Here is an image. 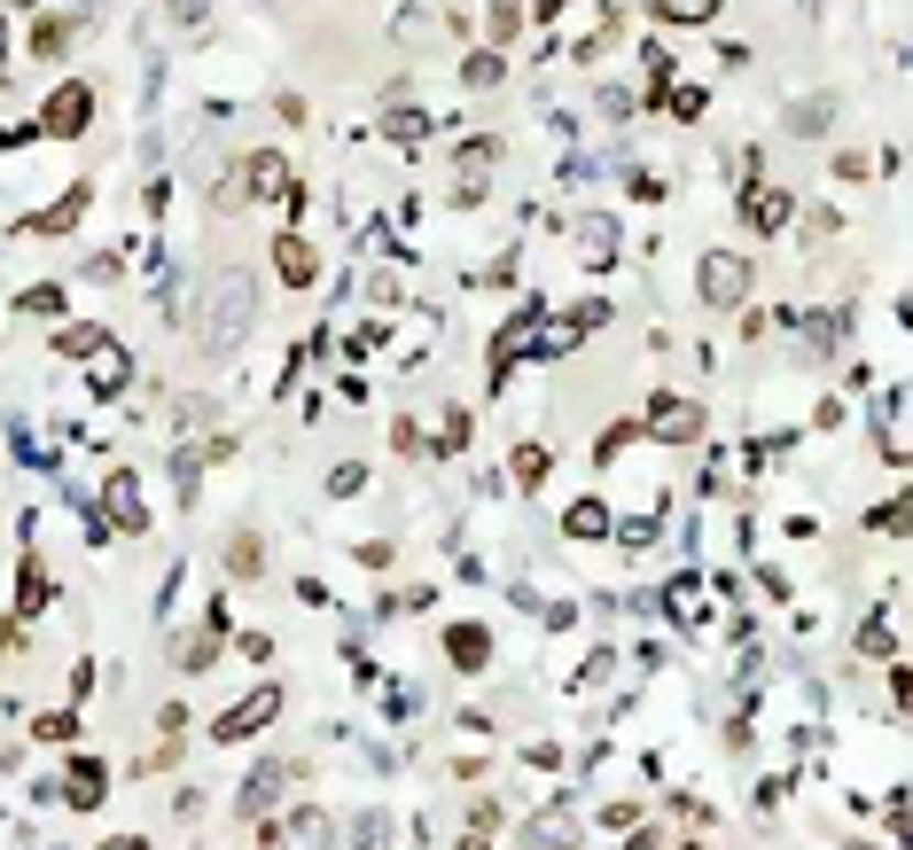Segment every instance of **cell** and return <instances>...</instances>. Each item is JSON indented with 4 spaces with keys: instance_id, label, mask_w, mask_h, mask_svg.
Wrapping results in <instances>:
<instances>
[{
    "instance_id": "24",
    "label": "cell",
    "mask_w": 913,
    "mask_h": 850,
    "mask_svg": "<svg viewBox=\"0 0 913 850\" xmlns=\"http://www.w3.org/2000/svg\"><path fill=\"white\" fill-rule=\"evenodd\" d=\"M501 78V55H469V87H492Z\"/></svg>"
},
{
    "instance_id": "26",
    "label": "cell",
    "mask_w": 913,
    "mask_h": 850,
    "mask_svg": "<svg viewBox=\"0 0 913 850\" xmlns=\"http://www.w3.org/2000/svg\"><path fill=\"white\" fill-rule=\"evenodd\" d=\"M102 850H148V842H141V835H118V842H102Z\"/></svg>"
},
{
    "instance_id": "10",
    "label": "cell",
    "mask_w": 913,
    "mask_h": 850,
    "mask_svg": "<svg viewBox=\"0 0 913 850\" xmlns=\"http://www.w3.org/2000/svg\"><path fill=\"white\" fill-rule=\"evenodd\" d=\"M274 266H282V282H312L320 258H312V242H305V234H282V242H274Z\"/></svg>"
},
{
    "instance_id": "19",
    "label": "cell",
    "mask_w": 913,
    "mask_h": 850,
    "mask_svg": "<svg viewBox=\"0 0 913 850\" xmlns=\"http://www.w3.org/2000/svg\"><path fill=\"white\" fill-rule=\"evenodd\" d=\"M55 352H63V360H87V352H102V328H63V335H55Z\"/></svg>"
},
{
    "instance_id": "17",
    "label": "cell",
    "mask_w": 913,
    "mask_h": 850,
    "mask_svg": "<svg viewBox=\"0 0 913 850\" xmlns=\"http://www.w3.org/2000/svg\"><path fill=\"white\" fill-rule=\"evenodd\" d=\"M95 796H102V764H95V757H78V764H70V812H87Z\"/></svg>"
},
{
    "instance_id": "12",
    "label": "cell",
    "mask_w": 913,
    "mask_h": 850,
    "mask_svg": "<svg viewBox=\"0 0 913 850\" xmlns=\"http://www.w3.org/2000/svg\"><path fill=\"white\" fill-rule=\"evenodd\" d=\"M827 118H836V102H827V95H804V102L789 110V133H804V141H820V133H827Z\"/></svg>"
},
{
    "instance_id": "15",
    "label": "cell",
    "mask_w": 913,
    "mask_h": 850,
    "mask_svg": "<svg viewBox=\"0 0 913 850\" xmlns=\"http://www.w3.org/2000/svg\"><path fill=\"white\" fill-rule=\"evenodd\" d=\"M562 531H570V539H602V531H609V507H602V499H578L570 516H562Z\"/></svg>"
},
{
    "instance_id": "5",
    "label": "cell",
    "mask_w": 913,
    "mask_h": 850,
    "mask_svg": "<svg viewBox=\"0 0 913 850\" xmlns=\"http://www.w3.org/2000/svg\"><path fill=\"white\" fill-rule=\"evenodd\" d=\"M87 118H95V95H87V87H55V102H47V133H55V141L87 133Z\"/></svg>"
},
{
    "instance_id": "11",
    "label": "cell",
    "mask_w": 913,
    "mask_h": 850,
    "mask_svg": "<svg viewBox=\"0 0 913 850\" xmlns=\"http://www.w3.org/2000/svg\"><path fill=\"white\" fill-rule=\"evenodd\" d=\"M227 570H234V577H258V570H266L258 531H227Z\"/></svg>"
},
{
    "instance_id": "9",
    "label": "cell",
    "mask_w": 913,
    "mask_h": 850,
    "mask_svg": "<svg viewBox=\"0 0 913 850\" xmlns=\"http://www.w3.org/2000/svg\"><path fill=\"white\" fill-rule=\"evenodd\" d=\"M524 842H531V850H578V819H570V812H539V819L524 827Z\"/></svg>"
},
{
    "instance_id": "4",
    "label": "cell",
    "mask_w": 913,
    "mask_h": 850,
    "mask_svg": "<svg viewBox=\"0 0 913 850\" xmlns=\"http://www.w3.org/2000/svg\"><path fill=\"white\" fill-rule=\"evenodd\" d=\"M242 196H258V203L289 196V164H282L274 148H258V156H242Z\"/></svg>"
},
{
    "instance_id": "27",
    "label": "cell",
    "mask_w": 913,
    "mask_h": 850,
    "mask_svg": "<svg viewBox=\"0 0 913 850\" xmlns=\"http://www.w3.org/2000/svg\"><path fill=\"white\" fill-rule=\"evenodd\" d=\"M0 47H9V24H0Z\"/></svg>"
},
{
    "instance_id": "8",
    "label": "cell",
    "mask_w": 913,
    "mask_h": 850,
    "mask_svg": "<svg viewBox=\"0 0 913 850\" xmlns=\"http://www.w3.org/2000/svg\"><path fill=\"white\" fill-rule=\"evenodd\" d=\"M789 211H796V196H789V188H750V227H758V234H781V227H789Z\"/></svg>"
},
{
    "instance_id": "14",
    "label": "cell",
    "mask_w": 913,
    "mask_h": 850,
    "mask_svg": "<svg viewBox=\"0 0 913 850\" xmlns=\"http://www.w3.org/2000/svg\"><path fill=\"white\" fill-rule=\"evenodd\" d=\"M110 516H118V531H141V523H148V516H141V499H133V476H125V468L110 476Z\"/></svg>"
},
{
    "instance_id": "23",
    "label": "cell",
    "mask_w": 913,
    "mask_h": 850,
    "mask_svg": "<svg viewBox=\"0 0 913 850\" xmlns=\"http://www.w3.org/2000/svg\"><path fill=\"white\" fill-rule=\"evenodd\" d=\"M328 492H337V499H352V492H367V468H337V476H328Z\"/></svg>"
},
{
    "instance_id": "7",
    "label": "cell",
    "mask_w": 913,
    "mask_h": 850,
    "mask_svg": "<svg viewBox=\"0 0 913 850\" xmlns=\"http://www.w3.org/2000/svg\"><path fill=\"white\" fill-rule=\"evenodd\" d=\"M695 430H703V413H695L688 398H656V438H663V445H688Z\"/></svg>"
},
{
    "instance_id": "21",
    "label": "cell",
    "mask_w": 913,
    "mask_h": 850,
    "mask_svg": "<svg viewBox=\"0 0 913 850\" xmlns=\"http://www.w3.org/2000/svg\"><path fill=\"white\" fill-rule=\"evenodd\" d=\"M63 40H70V24H40L32 32V55H63Z\"/></svg>"
},
{
    "instance_id": "2",
    "label": "cell",
    "mask_w": 913,
    "mask_h": 850,
    "mask_svg": "<svg viewBox=\"0 0 913 850\" xmlns=\"http://www.w3.org/2000/svg\"><path fill=\"white\" fill-rule=\"evenodd\" d=\"M695 282H703V305H711V312H734L741 297H750V266H741L734 250H711Z\"/></svg>"
},
{
    "instance_id": "1",
    "label": "cell",
    "mask_w": 913,
    "mask_h": 850,
    "mask_svg": "<svg viewBox=\"0 0 913 850\" xmlns=\"http://www.w3.org/2000/svg\"><path fill=\"white\" fill-rule=\"evenodd\" d=\"M251 320H258V282L251 274H219L211 282V297H204V352L211 360H227L234 344H242V335H251Z\"/></svg>"
},
{
    "instance_id": "6",
    "label": "cell",
    "mask_w": 913,
    "mask_h": 850,
    "mask_svg": "<svg viewBox=\"0 0 913 850\" xmlns=\"http://www.w3.org/2000/svg\"><path fill=\"white\" fill-rule=\"evenodd\" d=\"M282 781H289V764H282V757H266V764H258V773H251V781H242V804H234V812H251V819H258V812H274V796H282Z\"/></svg>"
},
{
    "instance_id": "13",
    "label": "cell",
    "mask_w": 913,
    "mask_h": 850,
    "mask_svg": "<svg viewBox=\"0 0 913 850\" xmlns=\"http://www.w3.org/2000/svg\"><path fill=\"white\" fill-rule=\"evenodd\" d=\"M446 655H453V663H461V671H476V663H484V655H492V640H484V632H476V625H453V632H446Z\"/></svg>"
},
{
    "instance_id": "18",
    "label": "cell",
    "mask_w": 913,
    "mask_h": 850,
    "mask_svg": "<svg viewBox=\"0 0 913 850\" xmlns=\"http://www.w3.org/2000/svg\"><path fill=\"white\" fill-rule=\"evenodd\" d=\"M656 16H663V24H711L718 0H656Z\"/></svg>"
},
{
    "instance_id": "16",
    "label": "cell",
    "mask_w": 913,
    "mask_h": 850,
    "mask_svg": "<svg viewBox=\"0 0 913 850\" xmlns=\"http://www.w3.org/2000/svg\"><path fill=\"white\" fill-rule=\"evenodd\" d=\"M282 842H289V850H328V819H320V812L305 804V812L289 819V835H282Z\"/></svg>"
},
{
    "instance_id": "25",
    "label": "cell",
    "mask_w": 913,
    "mask_h": 850,
    "mask_svg": "<svg viewBox=\"0 0 913 850\" xmlns=\"http://www.w3.org/2000/svg\"><path fill=\"white\" fill-rule=\"evenodd\" d=\"M55 305H63V289H55V282H47V289H24V312H55Z\"/></svg>"
},
{
    "instance_id": "22",
    "label": "cell",
    "mask_w": 913,
    "mask_h": 850,
    "mask_svg": "<svg viewBox=\"0 0 913 850\" xmlns=\"http://www.w3.org/2000/svg\"><path fill=\"white\" fill-rule=\"evenodd\" d=\"M516 476L539 484V476H547V445H524V453H516Z\"/></svg>"
},
{
    "instance_id": "3",
    "label": "cell",
    "mask_w": 913,
    "mask_h": 850,
    "mask_svg": "<svg viewBox=\"0 0 913 850\" xmlns=\"http://www.w3.org/2000/svg\"><path fill=\"white\" fill-rule=\"evenodd\" d=\"M274 710H282V687H258L251 703H234V710H227V718H219L211 733H219V741H242V733H258V726H274Z\"/></svg>"
},
{
    "instance_id": "20",
    "label": "cell",
    "mask_w": 913,
    "mask_h": 850,
    "mask_svg": "<svg viewBox=\"0 0 913 850\" xmlns=\"http://www.w3.org/2000/svg\"><path fill=\"white\" fill-rule=\"evenodd\" d=\"M78 211H87V188H70V196H63V203H55V211L40 219V234H63V227H70Z\"/></svg>"
}]
</instances>
